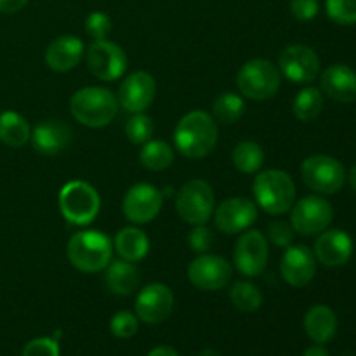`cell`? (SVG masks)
Wrapping results in <instances>:
<instances>
[{"instance_id":"6da1fadb","label":"cell","mask_w":356,"mask_h":356,"mask_svg":"<svg viewBox=\"0 0 356 356\" xmlns=\"http://www.w3.org/2000/svg\"><path fill=\"white\" fill-rule=\"evenodd\" d=\"M174 145L186 159H204L218 145V122L205 111H190L177 122Z\"/></svg>"},{"instance_id":"7a4b0ae2","label":"cell","mask_w":356,"mask_h":356,"mask_svg":"<svg viewBox=\"0 0 356 356\" xmlns=\"http://www.w3.org/2000/svg\"><path fill=\"white\" fill-rule=\"evenodd\" d=\"M70 111L86 127L101 129L117 117L118 99L104 87H83L70 99Z\"/></svg>"},{"instance_id":"3957f363","label":"cell","mask_w":356,"mask_h":356,"mask_svg":"<svg viewBox=\"0 0 356 356\" xmlns=\"http://www.w3.org/2000/svg\"><path fill=\"white\" fill-rule=\"evenodd\" d=\"M113 243L104 233L96 229L75 233L66 247V256L73 268L83 273H97L111 263Z\"/></svg>"},{"instance_id":"277c9868","label":"cell","mask_w":356,"mask_h":356,"mask_svg":"<svg viewBox=\"0 0 356 356\" xmlns=\"http://www.w3.org/2000/svg\"><path fill=\"white\" fill-rule=\"evenodd\" d=\"M252 191L256 204L271 216L285 214L296 202V184L284 170L271 169L257 174Z\"/></svg>"},{"instance_id":"5b68a950","label":"cell","mask_w":356,"mask_h":356,"mask_svg":"<svg viewBox=\"0 0 356 356\" xmlns=\"http://www.w3.org/2000/svg\"><path fill=\"white\" fill-rule=\"evenodd\" d=\"M58 202L63 218L75 226L90 225L101 207L99 193L86 181L66 183L59 191Z\"/></svg>"},{"instance_id":"8992f818","label":"cell","mask_w":356,"mask_h":356,"mask_svg":"<svg viewBox=\"0 0 356 356\" xmlns=\"http://www.w3.org/2000/svg\"><path fill=\"white\" fill-rule=\"evenodd\" d=\"M280 83V72L268 59L247 61L236 75V87L240 94L252 101H266L277 96Z\"/></svg>"},{"instance_id":"52a82bcc","label":"cell","mask_w":356,"mask_h":356,"mask_svg":"<svg viewBox=\"0 0 356 356\" xmlns=\"http://www.w3.org/2000/svg\"><path fill=\"white\" fill-rule=\"evenodd\" d=\"M216 197L211 184L204 179H191L179 190L176 211L188 225H205L214 212Z\"/></svg>"},{"instance_id":"ba28073f","label":"cell","mask_w":356,"mask_h":356,"mask_svg":"<svg viewBox=\"0 0 356 356\" xmlns=\"http://www.w3.org/2000/svg\"><path fill=\"white\" fill-rule=\"evenodd\" d=\"M302 183L309 190L323 195H334L343 188L346 172L339 160L329 155H313L301 165Z\"/></svg>"},{"instance_id":"9c48e42d","label":"cell","mask_w":356,"mask_h":356,"mask_svg":"<svg viewBox=\"0 0 356 356\" xmlns=\"http://www.w3.org/2000/svg\"><path fill=\"white\" fill-rule=\"evenodd\" d=\"M291 225L302 236H315L325 232L332 222V205L322 197L309 195L294 202L291 209Z\"/></svg>"},{"instance_id":"30bf717a","label":"cell","mask_w":356,"mask_h":356,"mask_svg":"<svg viewBox=\"0 0 356 356\" xmlns=\"http://www.w3.org/2000/svg\"><path fill=\"white\" fill-rule=\"evenodd\" d=\"M86 61L89 72L104 82L118 80L127 70V56L124 49L110 40H94L87 47Z\"/></svg>"},{"instance_id":"8fae6325","label":"cell","mask_w":356,"mask_h":356,"mask_svg":"<svg viewBox=\"0 0 356 356\" xmlns=\"http://www.w3.org/2000/svg\"><path fill=\"white\" fill-rule=\"evenodd\" d=\"M268 240L257 229L242 233L240 238L236 240L235 250H233V261L235 268L245 277H259L268 264Z\"/></svg>"},{"instance_id":"7c38bea8","label":"cell","mask_w":356,"mask_h":356,"mask_svg":"<svg viewBox=\"0 0 356 356\" xmlns=\"http://www.w3.org/2000/svg\"><path fill=\"white\" fill-rule=\"evenodd\" d=\"M233 268L225 257L200 254L188 266V280L200 291H219L229 284Z\"/></svg>"},{"instance_id":"4fadbf2b","label":"cell","mask_w":356,"mask_h":356,"mask_svg":"<svg viewBox=\"0 0 356 356\" xmlns=\"http://www.w3.org/2000/svg\"><path fill=\"white\" fill-rule=\"evenodd\" d=\"M162 204V193L153 184L139 183L129 188L122 202V211L127 221L134 225H146L160 214Z\"/></svg>"},{"instance_id":"5bb4252c","label":"cell","mask_w":356,"mask_h":356,"mask_svg":"<svg viewBox=\"0 0 356 356\" xmlns=\"http://www.w3.org/2000/svg\"><path fill=\"white\" fill-rule=\"evenodd\" d=\"M282 73L294 83H309L320 72V59L308 45H287L278 56Z\"/></svg>"},{"instance_id":"9a60e30c","label":"cell","mask_w":356,"mask_h":356,"mask_svg":"<svg viewBox=\"0 0 356 356\" xmlns=\"http://www.w3.org/2000/svg\"><path fill=\"white\" fill-rule=\"evenodd\" d=\"M174 309V294L167 285L149 284L136 298V316L148 325L165 322Z\"/></svg>"},{"instance_id":"2e32d148","label":"cell","mask_w":356,"mask_h":356,"mask_svg":"<svg viewBox=\"0 0 356 356\" xmlns=\"http://www.w3.org/2000/svg\"><path fill=\"white\" fill-rule=\"evenodd\" d=\"M257 219V207L245 197L228 198L218 207L214 214L216 226L225 235H236L249 229Z\"/></svg>"},{"instance_id":"e0dca14e","label":"cell","mask_w":356,"mask_h":356,"mask_svg":"<svg viewBox=\"0 0 356 356\" xmlns=\"http://www.w3.org/2000/svg\"><path fill=\"white\" fill-rule=\"evenodd\" d=\"M156 83L149 73L134 72L118 87V104L129 113H143L153 103Z\"/></svg>"},{"instance_id":"ac0fdd59","label":"cell","mask_w":356,"mask_h":356,"mask_svg":"<svg viewBox=\"0 0 356 356\" xmlns=\"http://www.w3.org/2000/svg\"><path fill=\"white\" fill-rule=\"evenodd\" d=\"M282 278L292 287H305L316 275L315 252L306 245H291L285 249L280 263Z\"/></svg>"},{"instance_id":"d6986e66","label":"cell","mask_w":356,"mask_h":356,"mask_svg":"<svg viewBox=\"0 0 356 356\" xmlns=\"http://www.w3.org/2000/svg\"><path fill=\"white\" fill-rule=\"evenodd\" d=\"M353 256V240L343 229L322 232L315 242V257L329 268L343 266Z\"/></svg>"},{"instance_id":"ffe728a7","label":"cell","mask_w":356,"mask_h":356,"mask_svg":"<svg viewBox=\"0 0 356 356\" xmlns=\"http://www.w3.org/2000/svg\"><path fill=\"white\" fill-rule=\"evenodd\" d=\"M72 129L61 120H44L31 129V145L40 155H59L72 141Z\"/></svg>"},{"instance_id":"44dd1931","label":"cell","mask_w":356,"mask_h":356,"mask_svg":"<svg viewBox=\"0 0 356 356\" xmlns=\"http://www.w3.org/2000/svg\"><path fill=\"white\" fill-rule=\"evenodd\" d=\"M83 56V44L75 35H61L45 49V63L52 72L66 73L75 68Z\"/></svg>"},{"instance_id":"7402d4cb","label":"cell","mask_w":356,"mask_h":356,"mask_svg":"<svg viewBox=\"0 0 356 356\" xmlns=\"http://www.w3.org/2000/svg\"><path fill=\"white\" fill-rule=\"evenodd\" d=\"M322 89L330 99L337 103L356 101V72L346 65H332L322 73Z\"/></svg>"},{"instance_id":"603a6c76","label":"cell","mask_w":356,"mask_h":356,"mask_svg":"<svg viewBox=\"0 0 356 356\" xmlns=\"http://www.w3.org/2000/svg\"><path fill=\"white\" fill-rule=\"evenodd\" d=\"M305 330L316 344H325L336 336L337 316L329 306L316 305L308 309L305 316Z\"/></svg>"},{"instance_id":"cb8c5ba5","label":"cell","mask_w":356,"mask_h":356,"mask_svg":"<svg viewBox=\"0 0 356 356\" xmlns=\"http://www.w3.org/2000/svg\"><path fill=\"white\" fill-rule=\"evenodd\" d=\"M113 249L120 259L129 261V263H138L148 256L149 240L143 229L129 226V228H122L117 233Z\"/></svg>"},{"instance_id":"d4e9b609","label":"cell","mask_w":356,"mask_h":356,"mask_svg":"<svg viewBox=\"0 0 356 356\" xmlns=\"http://www.w3.org/2000/svg\"><path fill=\"white\" fill-rule=\"evenodd\" d=\"M106 287L117 296H129L138 289L139 285V271L134 263L118 259L111 261L106 266V275H104Z\"/></svg>"},{"instance_id":"484cf974","label":"cell","mask_w":356,"mask_h":356,"mask_svg":"<svg viewBox=\"0 0 356 356\" xmlns=\"http://www.w3.org/2000/svg\"><path fill=\"white\" fill-rule=\"evenodd\" d=\"M31 129L26 118L16 111L0 113V141L10 148H21L30 141Z\"/></svg>"},{"instance_id":"4316f807","label":"cell","mask_w":356,"mask_h":356,"mask_svg":"<svg viewBox=\"0 0 356 356\" xmlns=\"http://www.w3.org/2000/svg\"><path fill=\"white\" fill-rule=\"evenodd\" d=\"M143 167L153 172H160L172 165L174 162V149L163 141H152L143 145L141 153H139Z\"/></svg>"},{"instance_id":"83f0119b","label":"cell","mask_w":356,"mask_h":356,"mask_svg":"<svg viewBox=\"0 0 356 356\" xmlns=\"http://www.w3.org/2000/svg\"><path fill=\"white\" fill-rule=\"evenodd\" d=\"M233 163L243 174H254L264 165V152L257 143L242 141L235 146L232 153Z\"/></svg>"},{"instance_id":"f1b7e54d","label":"cell","mask_w":356,"mask_h":356,"mask_svg":"<svg viewBox=\"0 0 356 356\" xmlns=\"http://www.w3.org/2000/svg\"><path fill=\"white\" fill-rule=\"evenodd\" d=\"M296 118L301 122H312L322 113L323 110V96L316 87H306L299 90L292 104Z\"/></svg>"},{"instance_id":"f546056e","label":"cell","mask_w":356,"mask_h":356,"mask_svg":"<svg viewBox=\"0 0 356 356\" xmlns=\"http://www.w3.org/2000/svg\"><path fill=\"white\" fill-rule=\"evenodd\" d=\"M229 299L233 306L243 313H254L263 305V294L252 282H235L229 289Z\"/></svg>"},{"instance_id":"4dcf8cb0","label":"cell","mask_w":356,"mask_h":356,"mask_svg":"<svg viewBox=\"0 0 356 356\" xmlns=\"http://www.w3.org/2000/svg\"><path fill=\"white\" fill-rule=\"evenodd\" d=\"M245 104H243L242 96L233 92H225L218 96L212 104V113H214V120L221 122L225 125H232L242 118Z\"/></svg>"},{"instance_id":"1f68e13d","label":"cell","mask_w":356,"mask_h":356,"mask_svg":"<svg viewBox=\"0 0 356 356\" xmlns=\"http://www.w3.org/2000/svg\"><path fill=\"white\" fill-rule=\"evenodd\" d=\"M155 125L153 120L145 113H134L125 125V136L132 145H145L152 139Z\"/></svg>"},{"instance_id":"d6a6232c","label":"cell","mask_w":356,"mask_h":356,"mask_svg":"<svg viewBox=\"0 0 356 356\" xmlns=\"http://www.w3.org/2000/svg\"><path fill=\"white\" fill-rule=\"evenodd\" d=\"M327 16L337 24H356V0H327Z\"/></svg>"},{"instance_id":"836d02e7","label":"cell","mask_w":356,"mask_h":356,"mask_svg":"<svg viewBox=\"0 0 356 356\" xmlns=\"http://www.w3.org/2000/svg\"><path fill=\"white\" fill-rule=\"evenodd\" d=\"M139 329V318L131 312H118L111 316L110 330L118 339H131Z\"/></svg>"},{"instance_id":"e575fe53","label":"cell","mask_w":356,"mask_h":356,"mask_svg":"<svg viewBox=\"0 0 356 356\" xmlns=\"http://www.w3.org/2000/svg\"><path fill=\"white\" fill-rule=\"evenodd\" d=\"M294 233L296 232L291 222L282 221V219H277V221H273L268 226V240L275 247H282V249H287V247L292 245Z\"/></svg>"},{"instance_id":"d590c367","label":"cell","mask_w":356,"mask_h":356,"mask_svg":"<svg viewBox=\"0 0 356 356\" xmlns=\"http://www.w3.org/2000/svg\"><path fill=\"white\" fill-rule=\"evenodd\" d=\"M86 31L94 40H104L111 31V19L104 13H90L86 19Z\"/></svg>"},{"instance_id":"8d00e7d4","label":"cell","mask_w":356,"mask_h":356,"mask_svg":"<svg viewBox=\"0 0 356 356\" xmlns=\"http://www.w3.org/2000/svg\"><path fill=\"white\" fill-rule=\"evenodd\" d=\"M186 242L190 250H193V252L197 254H205L207 250L212 249V245H214V235H212V232L207 226L198 225L195 226L193 232H190Z\"/></svg>"},{"instance_id":"74e56055","label":"cell","mask_w":356,"mask_h":356,"mask_svg":"<svg viewBox=\"0 0 356 356\" xmlns=\"http://www.w3.org/2000/svg\"><path fill=\"white\" fill-rule=\"evenodd\" d=\"M21 356H59V344L51 337H37L23 348Z\"/></svg>"},{"instance_id":"f35d334b","label":"cell","mask_w":356,"mask_h":356,"mask_svg":"<svg viewBox=\"0 0 356 356\" xmlns=\"http://www.w3.org/2000/svg\"><path fill=\"white\" fill-rule=\"evenodd\" d=\"M318 0H291V13L299 21H312L318 14Z\"/></svg>"},{"instance_id":"ab89813d","label":"cell","mask_w":356,"mask_h":356,"mask_svg":"<svg viewBox=\"0 0 356 356\" xmlns=\"http://www.w3.org/2000/svg\"><path fill=\"white\" fill-rule=\"evenodd\" d=\"M28 0H0V13L14 14L23 9Z\"/></svg>"},{"instance_id":"60d3db41","label":"cell","mask_w":356,"mask_h":356,"mask_svg":"<svg viewBox=\"0 0 356 356\" xmlns=\"http://www.w3.org/2000/svg\"><path fill=\"white\" fill-rule=\"evenodd\" d=\"M148 356H179V353L170 346H156L149 351Z\"/></svg>"},{"instance_id":"b9f144b4","label":"cell","mask_w":356,"mask_h":356,"mask_svg":"<svg viewBox=\"0 0 356 356\" xmlns=\"http://www.w3.org/2000/svg\"><path fill=\"white\" fill-rule=\"evenodd\" d=\"M302 356H330V355H329V351L322 346V344H316V346L308 348Z\"/></svg>"},{"instance_id":"7bdbcfd3","label":"cell","mask_w":356,"mask_h":356,"mask_svg":"<svg viewBox=\"0 0 356 356\" xmlns=\"http://www.w3.org/2000/svg\"><path fill=\"white\" fill-rule=\"evenodd\" d=\"M348 179H350L351 188H353V190L356 191V163H355L353 167H351V170H350V177H348Z\"/></svg>"},{"instance_id":"ee69618b","label":"cell","mask_w":356,"mask_h":356,"mask_svg":"<svg viewBox=\"0 0 356 356\" xmlns=\"http://www.w3.org/2000/svg\"><path fill=\"white\" fill-rule=\"evenodd\" d=\"M200 356H221V355H219L216 350H211V348H207V350L202 351Z\"/></svg>"}]
</instances>
